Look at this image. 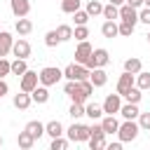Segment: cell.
Wrapping results in <instances>:
<instances>
[{
  "label": "cell",
  "mask_w": 150,
  "mask_h": 150,
  "mask_svg": "<svg viewBox=\"0 0 150 150\" xmlns=\"http://www.w3.org/2000/svg\"><path fill=\"white\" fill-rule=\"evenodd\" d=\"M120 26V35H124V38H129L131 33H134V23H129V21H122V23H117Z\"/></svg>",
  "instance_id": "obj_40"
},
{
  "label": "cell",
  "mask_w": 150,
  "mask_h": 150,
  "mask_svg": "<svg viewBox=\"0 0 150 150\" xmlns=\"http://www.w3.org/2000/svg\"><path fill=\"white\" fill-rule=\"evenodd\" d=\"M12 54H14L16 59H28V56H30V42L23 40V38H19V40L12 45Z\"/></svg>",
  "instance_id": "obj_10"
},
{
  "label": "cell",
  "mask_w": 150,
  "mask_h": 150,
  "mask_svg": "<svg viewBox=\"0 0 150 150\" xmlns=\"http://www.w3.org/2000/svg\"><path fill=\"white\" fill-rule=\"evenodd\" d=\"M143 5H145V7H150V0H143Z\"/></svg>",
  "instance_id": "obj_49"
},
{
  "label": "cell",
  "mask_w": 150,
  "mask_h": 150,
  "mask_svg": "<svg viewBox=\"0 0 150 150\" xmlns=\"http://www.w3.org/2000/svg\"><path fill=\"white\" fill-rule=\"evenodd\" d=\"M7 91H9V87H7V82H5V80H0V98H2V96H5Z\"/></svg>",
  "instance_id": "obj_45"
},
{
  "label": "cell",
  "mask_w": 150,
  "mask_h": 150,
  "mask_svg": "<svg viewBox=\"0 0 150 150\" xmlns=\"http://www.w3.org/2000/svg\"><path fill=\"white\" fill-rule=\"evenodd\" d=\"M9 7H12V14L16 19H21V16H26L30 12V2L28 0H9Z\"/></svg>",
  "instance_id": "obj_13"
},
{
  "label": "cell",
  "mask_w": 150,
  "mask_h": 150,
  "mask_svg": "<svg viewBox=\"0 0 150 150\" xmlns=\"http://www.w3.org/2000/svg\"><path fill=\"white\" fill-rule=\"evenodd\" d=\"M61 77H63V70H59L56 66H45V68L40 70V82H42L45 87H52V84H56Z\"/></svg>",
  "instance_id": "obj_5"
},
{
  "label": "cell",
  "mask_w": 150,
  "mask_h": 150,
  "mask_svg": "<svg viewBox=\"0 0 150 150\" xmlns=\"http://www.w3.org/2000/svg\"><path fill=\"white\" fill-rule=\"evenodd\" d=\"M108 63H110V54H108V49L98 47V49L91 52V56H89V61H87V68H103V66H108Z\"/></svg>",
  "instance_id": "obj_6"
},
{
  "label": "cell",
  "mask_w": 150,
  "mask_h": 150,
  "mask_svg": "<svg viewBox=\"0 0 150 150\" xmlns=\"http://www.w3.org/2000/svg\"><path fill=\"white\" fill-rule=\"evenodd\" d=\"M138 21H141V23H145V26H150V7H145V9H141V12H138Z\"/></svg>",
  "instance_id": "obj_44"
},
{
  "label": "cell",
  "mask_w": 150,
  "mask_h": 150,
  "mask_svg": "<svg viewBox=\"0 0 150 150\" xmlns=\"http://www.w3.org/2000/svg\"><path fill=\"white\" fill-rule=\"evenodd\" d=\"M110 2H112V5H117V7H120V5H124V2H127V0H110Z\"/></svg>",
  "instance_id": "obj_48"
},
{
  "label": "cell",
  "mask_w": 150,
  "mask_h": 150,
  "mask_svg": "<svg viewBox=\"0 0 150 150\" xmlns=\"http://www.w3.org/2000/svg\"><path fill=\"white\" fill-rule=\"evenodd\" d=\"M80 2H82V0H61V9H63L66 14H73V12L80 9Z\"/></svg>",
  "instance_id": "obj_30"
},
{
  "label": "cell",
  "mask_w": 150,
  "mask_h": 150,
  "mask_svg": "<svg viewBox=\"0 0 150 150\" xmlns=\"http://www.w3.org/2000/svg\"><path fill=\"white\" fill-rule=\"evenodd\" d=\"M73 38H75V40H80V42H82V40H87V38H89V28H87V26H75Z\"/></svg>",
  "instance_id": "obj_36"
},
{
  "label": "cell",
  "mask_w": 150,
  "mask_h": 150,
  "mask_svg": "<svg viewBox=\"0 0 150 150\" xmlns=\"http://www.w3.org/2000/svg\"><path fill=\"white\" fill-rule=\"evenodd\" d=\"M138 131H141L138 122H134V120H124V122L120 124V129H117V136H120L122 143H129V141H134V138L138 136Z\"/></svg>",
  "instance_id": "obj_2"
},
{
  "label": "cell",
  "mask_w": 150,
  "mask_h": 150,
  "mask_svg": "<svg viewBox=\"0 0 150 150\" xmlns=\"http://www.w3.org/2000/svg\"><path fill=\"white\" fill-rule=\"evenodd\" d=\"M103 16H105V19H110V21L120 19V7H117V5H112V2L103 5Z\"/></svg>",
  "instance_id": "obj_26"
},
{
  "label": "cell",
  "mask_w": 150,
  "mask_h": 150,
  "mask_svg": "<svg viewBox=\"0 0 150 150\" xmlns=\"http://www.w3.org/2000/svg\"><path fill=\"white\" fill-rule=\"evenodd\" d=\"M89 80H91V84H94V87H103V84L108 82V73H105L103 68H91Z\"/></svg>",
  "instance_id": "obj_15"
},
{
  "label": "cell",
  "mask_w": 150,
  "mask_h": 150,
  "mask_svg": "<svg viewBox=\"0 0 150 150\" xmlns=\"http://www.w3.org/2000/svg\"><path fill=\"white\" fill-rule=\"evenodd\" d=\"M89 136H91V127H87V124L75 122L68 127V138L75 143H84V141H89Z\"/></svg>",
  "instance_id": "obj_4"
},
{
  "label": "cell",
  "mask_w": 150,
  "mask_h": 150,
  "mask_svg": "<svg viewBox=\"0 0 150 150\" xmlns=\"http://www.w3.org/2000/svg\"><path fill=\"white\" fill-rule=\"evenodd\" d=\"M87 12H89V16L103 14V5H101L98 0H89V2H87Z\"/></svg>",
  "instance_id": "obj_32"
},
{
  "label": "cell",
  "mask_w": 150,
  "mask_h": 150,
  "mask_svg": "<svg viewBox=\"0 0 150 150\" xmlns=\"http://www.w3.org/2000/svg\"><path fill=\"white\" fill-rule=\"evenodd\" d=\"M134 84H136V75L124 70V75H120V80H117V94H122V96H124Z\"/></svg>",
  "instance_id": "obj_11"
},
{
  "label": "cell",
  "mask_w": 150,
  "mask_h": 150,
  "mask_svg": "<svg viewBox=\"0 0 150 150\" xmlns=\"http://www.w3.org/2000/svg\"><path fill=\"white\" fill-rule=\"evenodd\" d=\"M9 73H12V63L2 56L0 59V80H5V75H9Z\"/></svg>",
  "instance_id": "obj_39"
},
{
  "label": "cell",
  "mask_w": 150,
  "mask_h": 150,
  "mask_svg": "<svg viewBox=\"0 0 150 150\" xmlns=\"http://www.w3.org/2000/svg\"><path fill=\"white\" fill-rule=\"evenodd\" d=\"M68 115H70L73 120H80V117L84 115V103H73L70 110H68Z\"/></svg>",
  "instance_id": "obj_35"
},
{
  "label": "cell",
  "mask_w": 150,
  "mask_h": 150,
  "mask_svg": "<svg viewBox=\"0 0 150 150\" xmlns=\"http://www.w3.org/2000/svg\"><path fill=\"white\" fill-rule=\"evenodd\" d=\"M141 66H143V63H141V59H136V56H131V59L124 61V70H127V73H134V75L141 73Z\"/></svg>",
  "instance_id": "obj_27"
},
{
  "label": "cell",
  "mask_w": 150,
  "mask_h": 150,
  "mask_svg": "<svg viewBox=\"0 0 150 150\" xmlns=\"http://www.w3.org/2000/svg\"><path fill=\"white\" fill-rule=\"evenodd\" d=\"M0 145H2V136H0Z\"/></svg>",
  "instance_id": "obj_51"
},
{
  "label": "cell",
  "mask_w": 150,
  "mask_h": 150,
  "mask_svg": "<svg viewBox=\"0 0 150 150\" xmlns=\"http://www.w3.org/2000/svg\"><path fill=\"white\" fill-rule=\"evenodd\" d=\"M136 87L143 91V89H150V73H136Z\"/></svg>",
  "instance_id": "obj_29"
},
{
  "label": "cell",
  "mask_w": 150,
  "mask_h": 150,
  "mask_svg": "<svg viewBox=\"0 0 150 150\" xmlns=\"http://www.w3.org/2000/svg\"><path fill=\"white\" fill-rule=\"evenodd\" d=\"M63 91L70 96V101L73 103H84L91 94H94V84H91V80H68L66 82V87H63Z\"/></svg>",
  "instance_id": "obj_1"
},
{
  "label": "cell",
  "mask_w": 150,
  "mask_h": 150,
  "mask_svg": "<svg viewBox=\"0 0 150 150\" xmlns=\"http://www.w3.org/2000/svg\"><path fill=\"white\" fill-rule=\"evenodd\" d=\"M108 148H110V150H122V141H117V143H110Z\"/></svg>",
  "instance_id": "obj_47"
},
{
  "label": "cell",
  "mask_w": 150,
  "mask_h": 150,
  "mask_svg": "<svg viewBox=\"0 0 150 150\" xmlns=\"http://www.w3.org/2000/svg\"><path fill=\"white\" fill-rule=\"evenodd\" d=\"M26 131H28V134L38 141V138L45 134V124H42V122H38V120H30V122L26 124Z\"/></svg>",
  "instance_id": "obj_19"
},
{
  "label": "cell",
  "mask_w": 150,
  "mask_h": 150,
  "mask_svg": "<svg viewBox=\"0 0 150 150\" xmlns=\"http://www.w3.org/2000/svg\"><path fill=\"white\" fill-rule=\"evenodd\" d=\"M127 5H131V7H136V9H138V7L143 5V0H127Z\"/></svg>",
  "instance_id": "obj_46"
},
{
  "label": "cell",
  "mask_w": 150,
  "mask_h": 150,
  "mask_svg": "<svg viewBox=\"0 0 150 150\" xmlns=\"http://www.w3.org/2000/svg\"><path fill=\"white\" fill-rule=\"evenodd\" d=\"M89 73H91V68H87V66H82V63H70V66H66L63 68V77L66 80H89Z\"/></svg>",
  "instance_id": "obj_3"
},
{
  "label": "cell",
  "mask_w": 150,
  "mask_h": 150,
  "mask_svg": "<svg viewBox=\"0 0 150 150\" xmlns=\"http://www.w3.org/2000/svg\"><path fill=\"white\" fill-rule=\"evenodd\" d=\"M87 143H89L91 150H101V148H105V136H103V138H89Z\"/></svg>",
  "instance_id": "obj_43"
},
{
  "label": "cell",
  "mask_w": 150,
  "mask_h": 150,
  "mask_svg": "<svg viewBox=\"0 0 150 150\" xmlns=\"http://www.w3.org/2000/svg\"><path fill=\"white\" fill-rule=\"evenodd\" d=\"M73 19H75V26H87V21H89V12L77 9V12H73Z\"/></svg>",
  "instance_id": "obj_34"
},
{
  "label": "cell",
  "mask_w": 150,
  "mask_h": 150,
  "mask_svg": "<svg viewBox=\"0 0 150 150\" xmlns=\"http://www.w3.org/2000/svg\"><path fill=\"white\" fill-rule=\"evenodd\" d=\"M101 33H103V38H115V35H120V26L115 21L105 19V23L101 26Z\"/></svg>",
  "instance_id": "obj_20"
},
{
  "label": "cell",
  "mask_w": 150,
  "mask_h": 150,
  "mask_svg": "<svg viewBox=\"0 0 150 150\" xmlns=\"http://www.w3.org/2000/svg\"><path fill=\"white\" fill-rule=\"evenodd\" d=\"M66 148H68V141L66 138H61V136L52 138V150H66Z\"/></svg>",
  "instance_id": "obj_41"
},
{
  "label": "cell",
  "mask_w": 150,
  "mask_h": 150,
  "mask_svg": "<svg viewBox=\"0 0 150 150\" xmlns=\"http://www.w3.org/2000/svg\"><path fill=\"white\" fill-rule=\"evenodd\" d=\"M101 124H103V131L105 134H117V129H120V122L115 120V115H105L101 120Z\"/></svg>",
  "instance_id": "obj_18"
},
{
  "label": "cell",
  "mask_w": 150,
  "mask_h": 150,
  "mask_svg": "<svg viewBox=\"0 0 150 150\" xmlns=\"http://www.w3.org/2000/svg\"><path fill=\"white\" fill-rule=\"evenodd\" d=\"M12 45H14V38H12L7 30H0V59L12 52Z\"/></svg>",
  "instance_id": "obj_14"
},
{
  "label": "cell",
  "mask_w": 150,
  "mask_h": 150,
  "mask_svg": "<svg viewBox=\"0 0 150 150\" xmlns=\"http://www.w3.org/2000/svg\"><path fill=\"white\" fill-rule=\"evenodd\" d=\"M30 103H33V96H30L28 91H21V94L14 96V108H16V110H26Z\"/></svg>",
  "instance_id": "obj_17"
},
{
  "label": "cell",
  "mask_w": 150,
  "mask_h": 150,
  "mask_svg": "<svg viewBox=\"0 0 150 150\" xmlns=\"http://www.w3.org/2000/svg\"><path fill=\"white\" fill-rule=\"evenodd\" d=\"M56 33H59V38H61V42H68V40L73 38V28H70L68 23H61V26L56 28Z\"/></svg>",
  "instance_id": "obj_31"
},
{
  "label": "cell",
  "mask_w": 150,
  "mask_h": 150,
  "mask_svg": "<svg viewBox=\"0 0 150 150\" xmlns=\"http://www.w3.org/2000/svg\"><path fill=\"white\" fill-rule=\"evenodd\" d=\"M120 115L124 117V120H136L138 115H141V110H138V103H124L122 108H120Z\"/></svg>",
  "instance_id": "obj_16"
},
{
  "label": "cell",
  "mask_w": 150,
  "mask_h": 150,
  "mask_svg": "<svg viewBox=\"0 0 150 150\" xmlns=\"http://www.w3.org/2000/svg\"><path fill=\"white\" fill-rule=\"evenodd\" d=\"M16 143H19V148H23V150H28V148H33L35 145V138L23 129V131H19V136H16Z\"/></svg>",
  "instance_id": "obj_22"
},
{
  "label": "cell",
  "mask_w": 150,
  "mask_h": 150,
  "mask_svg": "<svg viewBox=\"0 0 150 150\" xmlns=\"http://www.w3.org/2000/svg\"><path fill=\"white\" fill-rule=\"evenodd\" d=\"M38 82H40V73H35V70H26L23 75H21V82H19V87H21V91H33L35 87H38Z\"/></svg>",
  "instance_id": "obj_7"
},
{
  "label": "cell",
  "mask_w": 150,
  "mask_h": 150,
  "mask_svg": "<svg viewBox=\"0 0 150 150\" xmlns=\"http://www.w3.org/2000/svg\"><path fill=\"white\" fill-rule=\"evenodd\" d=\"M141 96H143V94H141V89H138L136 84H134V87H131V89L124 94V98H127L129 103H138V101H141Z\"/></svg>",
  "instance_id": "obj_33"
},
{
  "label": "cell",
  "mask_w": 150,
  "mask_h": 150,
  "mask_svg": "<svg viewBox=\"0 0 150 150\" xmlns=\"http://www.w3.org/2000/svg\"><path fill=\"white\" fill-rule=\"evenodd\" d=\"M84 115L91 117V120H101V117H103V105L89 103V105H84Z\"/></svg>",
  "instance_id": "obj_25"
},
{
  "label": "cell",
  "mask_w": 150,
  "mask_h": 150,
  "mask_svg": "<svg viewBox=\"0 0 150 150\" xmlns=\"http://www.w3.org/2000/svg\"><path fill=\"white\" fill-rule=\"evenodd\" d=\"M14 28H16V33H19V35H28V33L33 30V21H30V19H26V16H21V19L16 21V26H14Z\"/></svg>",
  "instance_id": "obj_24"
},
{
  "label": "cell",
  "mask_w": 150,
  "mask_h": 150,
  "mask_svg": "<svg viewBox=\"0 0 150 150\" xmlns=\"http://www.w3.org/2000/svg\"><path fill=\"white\" fill-rule=\"evenodd\" d=\"M120 19L122 21H129V23H138V12H136V7H131V5H120Z\"/></svg>",
  "instance_id": "obj_12"
},
{
  "label": "cell",
  "mask_w": 150,
  "mask_h": 150,
  "mask_svg": "<svg viewBox=\"0 0 150 150\" xmlns=\"http://www.w3.org/2000/svg\"><path fill=\"white\" fill-rule=\"evenodd\" d=\"M26 70H28V66H26V59H14V61H12V75L21 77Z\"/></svg>",
  "instance_id": "obj_28"
},
{
  "label": "cell",
  "mask_w": 150,
  "mask_h": 150,
  "mask_svg": "<svg viewBox=\"0 0 150 150\" xmlns=\"http://www.w3.org/2000/svg\"><path fill=\"white\" fill-rule=\"evenodd\" d=\"M59 42H61V38H59L56 30H49V33L45 35V45H47V47H56Z\"/></svg>",
  "instance_id": "obj_37"
},
{
  "label": "cell",
  "mask_w": 150,
  "mask_h": 150,
  "mask_svg": "<svg viewBox=\"0 0 150 150\" xmlns=\"http://www.w3.org/2000/svg\"><path fill=\"white\" fill-rule=\"evenodd\" d=\"M91 52H94V47H91L87 40H82V42L77 45V49H75V63H82V66H87V61H89Z\"/></svg>",
  "instance_id": "obj_9"
},
{
  "label": "cell",
  "mask_w": 150,
  "mask_h": 150,
  "mask_svg": "<svg viewBox=\"0 0 150 150\" xmlns=\"http://www.w3.org/2000/svg\"><path fill=\"white\" fill-rule=\"evenodd\" d=\"M120 108H122V94H108L103 101V112L115 115V112H120Z\"/></svg>",
  "instance_id": "obj_8"
},
{
  "label": "cell",
  "mask_w": 150,
  "mask_h": 150,
  "mask_svg": "<svg viewBox=\"0 0 150 150\" xmlns=\"http://www.w3.org/2000/svg\"><path fill=\"white\" fill-rule=\"evenodd\" d=\"M45 134H49L52 138H56V136H61V134H63V124H61L59 120H52V122H47V124H45Z\"/></svg>",
  "instance_id": "obj_21"
},
{
  "label": "cell",
  "mask_w": 150,
  "mask_h": 150,
  "mask_svg": "<svg viewBox=\"0 0 150 150\" xmlns=\"http://www.w3.org/2000/svg\"><path fill=\"white\" fill-rule=\"evenodd\" d=\"M145 38H148V42H150V30H148V35H145Z\"/></svg>",
  "instance_id": "obj_50"
},
{
  "label": "cell",
  "mask_w": 150,
  "mask_h": 150,
  "mask_svg": "<svg viewBox=\"0 0 150 150\" xmlns=\"http://www.w3.org/2000/svg\"><path fill=\"white\" fill-rule=\"evenodd\" d=\"M105 136V131H103V124L98 122V124H91V136L89 138H103Z\"/></svg>",
  "instance_id": "obj_42"
},
{
  "label": "cell",
  "mask_w": 150,
  "mask_h": 150,
  "mask_svg": "<svg viewBox=\"0 0 150 150\" xmlns=\"http://www.w3.org/2000/svg\"><path fill=\"white\" fill-rule=\"evenodd\" d=\"M138 127L143 131H150V112H141L138 115Z\"/></svg>",
  "instance_id": "obj_38"
},
{
  "label": "cell",
  "mask_w": 150,
  "mask_h": 150,
  "mask_svg": "<svg viewBox=\"0 0 150 150\" xmlns=\"http://www.w3.org/2000/svg\"><path fill=\"white\" fill-rule=\"evenodd\" d=\"M30 96H33L35 103H47V101H49V91H47L45 84H42V87H35V89L30 91Z\"/></svg>",
  "instance_id": "obj_23"
}]
</instances>
